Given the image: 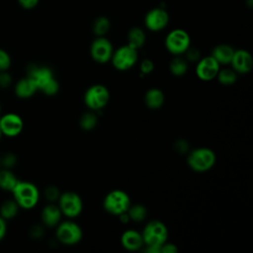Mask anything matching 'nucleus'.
Masks as SVG:
<instances>
[{
	"label": "nucleus",
	"mask_w": 253,
	"mask_h": 253,
	"mask_svg": "<svg viewBox=\"0 0 253 253\" xmlns=\"http://www.w3.org/2000/svg\"><path fill=\"white\" fill-rule=\"evenodd\" d=\"M12 194L19 208L25 210L33 209L38 204L40 197L39 190L33 183L20 180L12 190Z\"/></svg>",
	"instance_id": "obj_1"
},
{
	"label": "nucleus",
	"mask_w": 253,
	"mask_h": 253,
	"mask_svg": "<svg viewBox=\"0 0 253 253\" xmlns=\"http://www.w3.org/2000/svg\"><path fill=\"white\" fill-rule=\"evenodd\" d=\"M143 245L146 247L159 248L167 241L168 230L166 225L160 220H151L144 226L142 233Z\"/></svg>",
	"instance_id": "obj_2"
},
{
	"label": "nucleus",
	"mask_w": 253,
	"mask_h": 253,
	"mask_svg": "<svg viewBox=\"0 0 253 253\" xmlns=\"http://www.w3.org/2000/svg\"><path fill=\"white\" fill-rule=\"evenodd\" d=\"M187 161L190 168H192L194 171L205 172L214 165L215 154L210 148L200 147L190 152Z\"/></svg>",
	"instance_id": "obj_3"
},
{
	"label": "nucleus",
	"mask_w": 253,
	"mask_h": 253,
	"mask_svg": "<svg viewBox=\"0 0 253 253\" xmlns=\"http://www.w3.org/2000/svg\"><path fill=\"white\" fill-rule=\"evenodd\" d=\"M190 46V35L183 29H174L170 31L165 38V47L170 53L174 55H180L185 53V51Z\"/></svg>",
	"instance_id": "obj_4"
},
{
	"label": "nucleus",
	"mask_w": 253,
	"mask_h": 253,
	"mask_svg": "<svg viewBox=\"0 0 253 253\" xmlns=\"http://www.w3.org/2000/svg\"><path fill=\"white\" fill-rule=\"evenodd\" d=\"M104 209L113 215H120L126 212L130 206V199L128 195L122 190L111 191L104 199Z\"/></svg>",
	"instance_id": "obj_5"
},
{
	"label": "nucleus",
	"mask_w": 253,
	"mask_h": 253,
	"mask_svg": "<svg viewBox=\"0 0 253 253\" xmlns=\"http://www.w3.org/2000/svg\"><path fill=\"white\" fill-rule=\"evenodd\" d=\"M137 57V49L126 43L113 51L111 60L116 69L127 70L136 63Z\"/></svg>",
	"instance_id": "obj_6"
},
{
	"label": "nucleus",
	"mask_w": 253,
	"mask_h": 253,
	"mask_svg": "<svg viewBox=\"0 0 253 253\" xmlns=\"http://www.w3.org/2000/svg\"><path fill=\"white\" fill-rule=\"evenodd\" d=\"M110 99L109 90L101 84H95L89 87L84 94L85 105L93 111L104 108Z\"/></svg>",
	"instance_id": "obj_7"
},
{
	"label": "nucleus",
	"mask_w": 253,
	"mask_h": 253,
	"mask_svg": "<svg viewBox=\"0 0 253 253\" xmlns=\"http://www.w3.org/2000/svg\"><path fill=\"white\" fill-rule=\"evenodd\" d=\"M57 239L65 245H74L82 238L81 227L73 221H63L56 228Z\"/></svg>",
	"instance_id": "obj_8"
},
{
	"label": "nucleus",
	"mask_w": 253,
	"mask_h": 253,
	"mask_svg": "<svg viewBox=\"0 0 253 253\" xmlns=\"http://www.w3.org/2000/svg\"><path fill=\"white\" fill-rule=\"evenodd\" d=\"M169 19V14L165 8L154 7L145 14L144 26L151 32H159L167 27Z\"/></svg>",
	"instance_id": "obj_9"
},
{
	"label": "nucleus",
	"mask_w": 253,
	"mask_h": 253,
	"mask_svg": "<svg viewBox=\"0 0 253 253\" xmlns=\"http://www.w3.org/2000/svg\"><path fill=\"white\" fill-rule=\"evenodd\" d=\"M58 207L61 212L68 217H75L82 211L83 204L80 196L74 192H65L58 198Z\"/></svg>",
	"instance_id": "obj_10"
},
{
	"label": "nucleus",
	"mask_w": 253,
	"mask_h": 253,
	"mask_svg": "<svg viewBox=\"0 0 253 253\" xmlns=\"http://www.w3.org/2000/svg\"><path fill=\"white\" fill-rule=\"evenodd\" d=\"M113 51V44L105 36L96 37L90 46L91 57L98 63H106L111 60Z\"/></svg>",
	"instance_id": "obj_11"
},
{
	"label": "nucleus",
	"mask_w": 253,
	"mask_h": 253,
	"mask_svg": "<svg viewBox=\"0 0 253 253\" xmlns=\"http://www.w3.org/2000/svg\"><path fill=\"white\" fill-rule=\"evenodd\" d=\"M0 127L3 135L14 137L21 133L24 123L20 116L13 113H8L0 118Z\"/></svg>",
	"instance_id": "obj_12"
},
{
	"label": "nucleus",
	"mask_w": 253,
	"mask_h": 253,
	"mask_svg": "<svg viewBox=\"0 0 253 253\" xmlns=\"http://www.w3.org/2000/svg\"><path fill=\"white\" fill-rule=\"evenodd\" d=\"M219 70L218 62L211 56H206L200 59L196 66V74L203 81H211Z\"/></svg>",
	"instance_id": "obj_13"
},
{
	"label": "nucleus",
	"mask_w": 253,
	"mask_h": 253,
	"mask_svg": "<svg viewBox=\"0 0 253 253\" xmlns=\"http://www.w3.org/2000/svg\"><path fill=\"white\" fill-rule=\"evenodd\" d=\"M230 63L232 69L236 73L244 74L251 71L253 67V58L249 51L245 49H237L234 50Z\"/></svg>",
	"instance_id": "obj_14"
},
{
	"label": "nucleus",
	"mask_w": 253,
	"mask_h": 253,
	"mask_svg": "<svg viewBox=\"0 0 253 253\" xmlns=\"http://www.w3.org/2000/svg\"><path fill=\"white\" fill-rule=\"evenodd\" d=\"M28 76L35 81L38 90H41L46 83H48L51 79L54 78L52 71L48 67L36 65L30 66Z\"/></svg>",
	"instance_id": "obj_15"
},
{
	"label": "nucleus",
	"mask_w": 253,
	"mask_h": 253,
	"mask_svg": "<svg viewBox=\"0 0 253 253\" xmlns=\"http://www.w3.org/2000/svg\"><path fill=\"white\" fill-rule=\"evenodd\" d=\"M121 242L124 248L129 251H135L143 246V240L141 233L133 229L125 231L121 237Z\"/></svg>",
	"instance_id": "obj_16"
},
{
	"label": "nucleus",
	"mask_w": 253,
	"mask_h": 253,
	"mask_svg": "<svg viewBox=\"0 0 253 253\" xmlns=\"http://www.w3.org/2000/svg\"><path fill=\"white\" fill-rule=\"evenodd\" d=\"M37 91H38V87L35 81L29 76H26L20 79L15 85V94L17 97L22 99H27L32 97Z\"/></svg>",
	"instance_id": "obj_17"
},
{
	"label": "nucleus",
	"mask_w": 253,
	"mask_h": 253,
	"mask_svg": "<svg viewBox=\"0 0 253 253\" xmlns=\"http://www.w3.org/2000/svg\"><path fill=\"white\" fill-rule=\"evenodd\" d=\"M61 211L58 206H55L53 204L45 206L41 214L42 221L44 225L48 227H53L59 223V220L61 218Z\"/></svg>",
	"instance_id": "obj_18"
},
{
	"label": "nucleus",
	"mask_w": 253,
	"mask_h": 253,
	"mask_svg": "<svg viewBox=\"0 0 253 253\" xmlns=\"http://www.w3.org/2000/svg\"><path fill=\"white\" fill-rule=\"evenodd\" d=\"M234 49L231 45L220 43L215 45L211 50V56L218 62V64H228L231 61Z\"/></svg>",
	"instance_id": "obj_19"
},
{
	"label": "nucleus",
	"mask_w": 253,
	"mask_h": 253,
	"mask_svg": "<svg viewBox=\"0 0 253 253\" xmlns=\"http://www.w3.org/2000/svg\"><path fill=\"white\" fill-rule=\"evenodd\" d=\"M127 44L130 45L131 47L138 49L143 46L145 43V33L140 27H132L128 32H127Z\"/></svg>",
	"instance_id": "obj_20"
},
{
	"label": "nucleus",
	"mask_w": 253,
	"mask_h": 253,
	"mask_svg": "<svg viewBox=\"0 0 253 253\" xmlns=\"http://www.w3.org/2000/svg\"><path fill=\"white\" fill-rule=\"evenodd\" d=\"M145 105L150 109H158L164 103V94L160 89H149L144 96Z\"/></svg>",
	"instance_id": "obj_21"
},
{
	"label": "nucleus",
	"mask_w": 253,
	"mask_h": 253,
	"mask_svg": "<svg viewBox=\"0 0 253 253\" xmlns=\"http://www.w3.org/2000/svg\"><path fill=\"white\" fill-rule=\"evenodd\" d=\"M19 182L18 178L10 169L0 170V189L8 192H12L14 187Z\"/></svg>",
	"instance_id": "obj_22"
},
{
	"label": "nucleus",
	"mask_w": 253,
	"mask_h": 253,
	"mask_svg": "<svg viewBox=\"0 0 253 253\" xmlns=\"http://www.w3.org/2000/svg\"><path fill=\"white\" fill-rule=\"evenodd\" d=\"M111 29L110 19L106 16L97 17L92 24V32L96 37H104Z\"/></svg>",
	"instance_id": "obj_23"
},
{
	"label": "nucleus",
	"mask_w": 253,
	"mask_h": 253,
	"mask_svg": "<svg viewBox=\"0 0 253 253\" xmlns=\"http://www.w3.org/2000/svg\"><path fill=\"white\" fill-rule=\"evenodd\" d=\"M18 211L19 206L15 200H7L3 202L0 207V216H2L5 220L10 219L17 215Z\"/></svg>",
	"instance_id": "obj_24"
},
{
	"label": "nucleus",
	"mask_w": 253,
	"mask_h": 253,
	"mask_svg": "<svg viewBox=\"0 0 253 253\" xmlns=\"http://www.w3.org/2000/svg\"><path fill=\"white\" fill-rule=\"evenodd\" d=\"M126 213L128 215V218L133 221H142L145 219L147 215V210L143 205L136 204V205H130L128 210L126 211Z\"/></svg>",
	"instance_id": "obj_25"
},
{
	"label": "nucleus",
	"mask_w": 253,
	"mask_h": 253,
	"mask_svg": "<svg viewBox=\"0 0 253 253\" xmlns=\"http://www.w3.org/2000/svg\"><path fill=\"white\" fill-rule=\"evenodd\" d=\"M169 69L173 75L181 76L187 72L188 63L184 58H182L180 56H176L171 60L170 64H169Z\"/></svg>",
	"instance_id": "obj_26"
},
{
	"label": "nucleus",
	"mask_w": 253,
	"mask_h": 253,
	"mask_svg": "<svg viewBox=\"0 0 253 253\" xmlns=\"http://www.w3.org/2000/svg\"><path fill=\"white\" fill-rule=\"evenodd\" d=\"M216 78L218 82L221 83L222 85H231L236 81L237 75L233 69L224 68V69L218 70L216 74Z\"/></svg>",
	"instance_id": "obj_27"
},
{
	"label": "nucleus",
	"mask_w": 253,
	"mask_h": 253,
	"mask_svg": "<svg viewBox=\"0 0 253 253\" xmlns=\"http://www.w3.org/2000/svg\"><path fill=\"white\" fill-rule=\"evenodd\" d=\"M97 121V116L92 112H88L81 116L79 124L84 130H91L96 126Z\"/></svg>",
	"instance_id": "obj_28"
},
{
	"label": "nucleus",
	"mask_w": 253,
	"mask_h": 253,
	"mask_svg": "<svg viewBox=\"0 0 253 253\" xmlns=\"http://www.w3.org/2000/svg\"><path fill=\"white\" fill-rule=\"evenodd\" d=\"M58 89H59L58 82L56 81L55 78H53V79H51L48 83H46V84L41 89V91H42L43 94L47 95V96H52V95H55V94L57 93Z\"/></svg>",
	"instance_id": "obj_29"
},
{
	"label": "nucleus",
	"mask_w": 253,
	"mask_h": 253,
	"mask_svg": "<svg viewBox=\"0 0 253 253\" xmlns=\"http://www.w3.org/2000/svg\"><path fill=\"white\" fill-rule=\"evenodd\" d=\"M17 162V157L15 156V154L13 153H5L2 158L0 159V163L1 165H3L5 168L7 169H10L12 168Z\"/></svg>",
	"instance_id": "obj_30"
},
{
	"label": "nucleus",
	"mask_w": 253,
	"mask_h": 253,
	"mask_svg": "<svg viewBox=\"0 0 253 253\" xmlns=\"http://www.w3.org/2000/svg\"><path fill=\"white\" fill-rule=\"evenodd\" d=\"M11 65V57L9 55V53L0 48V71H4L7 70Z\"/></svg>",
	"instance_id": "obj_31"
},
{
	"label": "nucleus",
	"mask_w": 253,
	"mask_h": 253,
	"mask_svg": "<svg viewBox=\"0 0 253 253\" xmlns=\"http://www.w3.org/2000/svg\"><path fill=\"white\" fill-rule=\"evenodd\" d=\"M139 68H140V72L142 74H149V73H151L153 71L154 64H153L152 60L145 58V59H143L141 61L140 65H139Z\"/></svg>",
	"instance_id": "obj_32"
},
{
	"label": "nucleus",
	"mask_w": 253,
	"mask_h": 253,
	"mask_svg": "<svg viewBox=\"0 0 253 253\" xmlns=\"http://www.w3.org/2000/svg\"><path fill=\"white\" fill-rule=\"evenodd\" d=\"M12 83V77L7 70L0 71V88H8Z\"/></svg>",
	"instance_id": "obj_33"
},
{
	"label": "nucleus",
	"mask_w": 253,
	"mask_h": 253,
	"mask_svg": "<svg viewBox=\"0 0 253 253\" xmlns=\"http://www.w3.org/2000/svg\"><path fill=\"white\" fill-rule=\"evenodd\" d=\"M44 194H45L46 199L49 200V201H55L60 196L57 188H55V187H48V188H46Z\"/></svg>",
	"instance_id": "obj_34"
},
{
	"label": "nucleus",
	"mask_w": 253,
	"mask_h": 253,
	"mask_svg": "<svg viewBox=\"0 0 253 253\" xmlns=\"http://www.w3.org/2000/svg\"><path fill=\"white\" fill-rule=\"evenodd\" d=\"M186 57L190 61H197L200 59V51L195 47H189L186 51Z\"/></svg>",
	"instance_id": "obj_35"
},
{
	"label": "nucleus",
	"mask_w": 253,
	"mask_h": 253,
	"mask_svg": "<svg viewBox=\"0 0 253 253\" xmlns=\"http://www.w3.org/2000/svg\"><path fill=\"white\" fill-rule=\"evenodd\" d=\"M19 5L26 9V10H31V9H34L35 7L38 6L40 0H17Z\"/></svg>",
	"instance_id": "obj_36"
},
{
	"label": "nucleus",
	"mask_w": 253,
	"mask_h": 253,
	"mask_svg": "<svg viewBox=\"0 0 253 253\" xmlns=\"http://www.w3.org/2000/svg\"><path fill=\"white\" fill-rule=\"evenodd\" d=\"M177 251H178V248L176 247V245L172 243H167V241L160 246L161 253H176Z\"/></svg>",
	"instance_id": "obj_37"
},
{
	"label": "nucleus",
	"mask_w": 253,
	"mask_h": 253,
	"mask_svg": "<svg viewBox=\"0 0 253 253\" xmlns=\"http://www.w3.org/2000/svg\"><path fill=\"white\" fill-rule=\"evenodd\" d=\"M7 231V225H6V221L5 219L0 216V240H2L6 234Z\"/></svg>",
	"instance_id": "obj_38"
},
{
	"label": "nucleus",
	"mask_w": 253,
	"mask_h": 253,
	"mask_svg": "<svg viewBox=\"0 0 253 253\" xmlns=\"http://www.w3.org/2000/svg\"><path fill=\"white\" fill-rule=\"evenodd\" d=\"M31 234H32L33 237L39 238V237H41L42 235V228L41 226H39V225H35L32 228V230H31Z\"/></svg>",
	"instance_id": "obj_39"
},
{
	"label": "nucleus",
	"mask_w": 253,
	"mask_h": 253,
	"mask_svg": "<svg viewBox=\"0 0 253 253\" xmlns=\"http://www.w3.org/2000/svg\"><path fill=\"white\" fill-rule=\"evenodd\" d=\"M176 148L177 150H179L180 152H185L188 149V143L184 140H180L177 142L176 144Z\"/></svg>",
	"instance_id": "obj_40"
},
{
	"label": "nucleus",
	"mask_w": 253,
	"mask_h": 253,
	"mask_svg": "<svg viewBox=\"0 0 253 253\" xmlns=\"http://www.w3.org/2000/svg\"><path fill=\"white\" fill-rule=\"evenodd\" d=\"M246 3H248L247 5L251 8V7H252V4H253V0H246Z\"/></svg>",
	"instance_id": "obj_41"
},
{
	"label": "nucleus",
	"mask_w": 253,
	"mask_h": 253,
	"mask_svg": "<svg viewBox=\"0 0 253 253\" xmlns=\"http://www.w3.org/2000/svg\"><path fill=\"white\" fill-rule=\"evenodd\" d=\"M2 135H3V134H2V131H1V127H0V138H1Z\"/></svg>",
	"instance_id": "obj_42"
},
{
	"label": "nucleus",
	"mask_w": 253,
	"mask_h": 253,
	"mask_svg": "<svg viewBox=\"0 0 253 253\" xmlns=\"http://www.w3.org/2000/svg\"><path fill=\"white\" fill-rule=\"evenodd\" d=\"M0 112H1V105H0Z\"/></svg>",
	"instance_id": "obj_43"
},
{
	"label": "nucleus",
	"mask_w": 253,
	"mask_h": 253,
	"mask_svg": "<svg viewBox=\"0 0 253 253\" xmlns=\"http://www.w3.org/2000/svg\"><path fill=\"white\" fill-rule=\"evenodd\" d=\"M0 167H1V163H0Z\"/></svg>",
	"instance_id": "obj_44"
}]
</instances>
